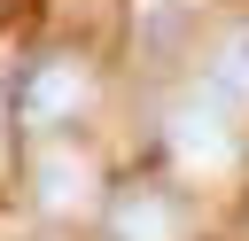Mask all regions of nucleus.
Returning a JSON list of instances; mask_svg holds the SVG:
<instances>
[{
  "mask_svg": "<svg viewBox=\"0 0 249 241\" xmlns=\"http://www.w3.org/2000/svg\"><path fill=\"white\" fill-rule=\"evenodd\" d=\"M86 101H93V70H86L78 54H39V62L16 78V124H31V132L70 124Z\"/></svg>",
  "mask_w": 249,
  "mask_h": 241,
  "instance_id": "1",
  "label": "nucleus"
},
{
  "mask_svg": "<svg viewBox=\"0 0 249 241\" xmlns=\"http://www.w3.org/2000/svg\"><path fill=\"white\" fill-rule=\"evenodd\" d=\"M101 225H109V241H187L195 202H187L179 187H163V179H132V187L109 194Z\"/></svg>",
  "mask_w": 249,
  "mask_h": 241,
  "instance_id": "2",
  "label": "nucleus"
},
{
  "mask_svg": "<svg viewBox=\"0 0 249 241\" xmlns=\"http://www.w3.org/2000/svg\"><path fill=\"white\" fill-rule=\"evenodd\" d=\"M226 117H233V109H218L210 93L187 101V109H171V148H179L187 163H202V171H226V163L241 155V140L226 132Z\"/></svg>",
  "mask_w": 249,
  "mask_h": 241,
  "instance_id": "3",
  "label": "nucleus"
},
{
  "mask_svg": "<svg viewBox=\"0 0 249 241\" xmlns=\"http://www.w3.org/2000/svg\"><path fill=\"white\" fill-rule=\"evenodd\" d=\"M31 179H39V202L47 210H70V202H86V155H70V148H39L31 155Z\"/></svg>",
  "mask_w": 249,
  "mask_h": 241,
  "instance_id": "4",
  "label": "nucleus"
},
{
  "mask_svg": "<svg viewBox=\"0 0 249 241\" xmlns=\"http://www.w3.org/2000/svg\"><path fill=\"white\" fill-rule=\"evenodd\" d=\"M202 93H210L218 109H249V31H233V39L210 54V78H202Z\"/></svg>",
  "mask_w": 249,
  "mask_h": 241,
  "instance_id": "5",
  "label": "nucleus"
}]
</instances>
